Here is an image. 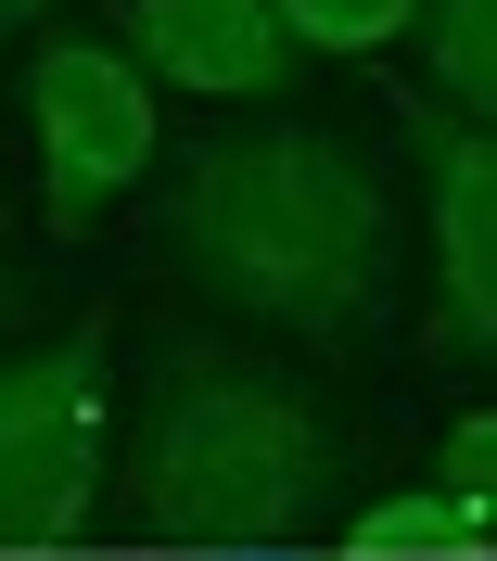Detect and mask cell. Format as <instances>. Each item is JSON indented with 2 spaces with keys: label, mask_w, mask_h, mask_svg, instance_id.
Returning a JSON list of instances; mask_svg holds the SVG:
<instances>
[{
  "label": "cell",
  "mask_w": 497,
  "mask_h": 561,
  "mask_svg": "<svg viewBox=\"0 0 497 561\" xmlns=\"http://www.w3.org/2000/svg\"><path fill=\"white\" fill-rule=\"evenodd\" d=\"M153 230H166V268L205 307L255 319V332H293V345H357L395 294L383 167L345 128H307V115H268V128L178 153Z\"/></svg>",
  "instance_id": "obj_1"
},
{
  "label": "cell",
  "mask_w": 497,
  "mask_h": 561,
  "mask_svg": "<svg viewBox=\"0 0 497 561\" xmlns=\"http://www.w3.org/2000/svg\"><path fill=\"white\" fill-rule=\"evenodd\" d=\"M345 485V421L307 383L255 370V357L178 332L153 357L141 434H128V524L166 536V549H293V536L332 511Z\"/></svg>",
  "instance_id": "obj_2"
},
{
  "label": "cell",
  "mask_w": 497,
  "mask_h": 561,
  "mask_svg": "<svg viewBox=\"0 0 497 561\" xmlns=\"http://www.w3.org/2000/svg\"><path fill=\"white\" fill-rule=\"evenodd\" d=\"M26 128H38V217L90 243L103 205H128L166 153V115H153V77L115 51V38H77L51 26L26 51Z\"/></svg>",
  "instance_id": "obj_3"
},
{
  "label": "cell",
  "mask_w": 497,
  "mask_h": 561,
  "mask_svg": "<svg viewBox=\"0 0 497 561\" xmlns=\"http://www.w3.org/2000/svg\"><path fill=\"white\" fill-rule=\"evenodd\" d=\"M103 511V319L0 357V549H77Z\"/></svg>",
  "instance_id": "obj_4"
},
{
  "label": "cell",
  "mask_w": 497,
  "mask_h": 561,
  "mask_svg": "<svg viewBox=\"0 0 497 561\" xmlns=\"http://www.w3.org/2000/svg\"><path fill=\"white\" fill-rule=\"evenodd\" d=\"M408 167H421V217H434V357H497V128L485 115L421 103L395 115Z\"/></svg>",
  "instance_id": "obj_5"
},
{
  "label": "cell",
  "mask_w": 497,
  "mask_h": 561,
  "mask_svg": "<svg viewBox=\"0 0 497 561\" xmlns=\"http://www.w3.org/2000/svg\"><path fill=\"white\" fill-rule=\"evenodd\" d=\"M115 51L192 103H268L293 77V38L268 0H115Z\"/></svg>",
  "instance_id": "obj_6"
},
{
  "label": "cell",
  "mask_w": 497,
  "mask_h": 561,
  "mask_svg": "<svg viewBox=\"0 0 497 561\" xmlns=\"http://www.w3.org/2000/svg\"><path fill=\"white\" fill-rule=\"evenodd\" d=\"M472 549H497V536L472 524V497H447V485H395V497H370L345 524V561H472Z\"/></svg>",
  "instance_id": "obj_7"
},
{
  "label": "cell",
  "mask_w": 497,
  "mask_h": 561,
  "mask_svg": "<svg viewBox=\"0 0 497 561\" xmlns=\"http://www.w3.org/2000/svg\"><path fill=\"white\" fill-rule=\"evenodd\" d=\"M421 77L447 115L497 128V0H421Z\"/></svg>",
  "instance_id": "obj_8"
},
{
  "label": "cell",
  "mask_w": 497,
  "mask_h": 561,
  "mask_svg": "<svg viewBox=\"0 0 497 561\" xmlns=\"http://www.w3.org/2000/svg\"><path fill=\"white\" fill-rule=\"evenodd\" d=\"M293 51H332V65H383L395 38H421V0H268Z\"/></svg>",
  "instance_id": "obj_9"
},
{
  "label": "cell",
  "mask_w": 497,
  "mask_h": 561,
  "mask_svg": "<svg viewBox=\"0 0 497 561\" xmlns=\"http://www.w3.org/2000/svg\"><path fill=\"white\" fill-rule=\"evenodd\" d=\"M447 497H472V524L497 536V409H472L460 434H447Z\"/></svg>",
  "instance_id": "obj_10"
},
{
  "label": "cell",
  "mask_w": 497,
  "mask_h": 561,
  "mask_svg": "<svg viewBox=\"0 0 497 561\" xmlns=\"http://www.w3.org/2000/svg\"><path fill=\"white\" fill-rule=\"evenodd\" d=\"M51 13H77V0H0V38H38Z\"/></svg>",
  "instance_id": "obj_11"
},
{
  "label": "cell",
  "mask_w": 497,
  "mask_h": 561,
  "mask_svg": "<svg viewBox=\"0 0 497 561\" xmlns=\"http://www.w3.org/2000/svg\"><path fill=\"white\" fill-rule=\"evenodd\" d=\"M13 307H26V280H13V255H0V332H13Z\"/></svg>",
  "instance_id": "obj_12"
},
{
  "label": "cell",
  "mask_w": 497,
  "mask_h": 561,
  "mask_svg": "<svg viewBox=\"0 0 497 561\" xmlns=\"http://www.w3.org/2000/svg\"><path fill=\"white\" fill-rule=\"evenodd\" d=\"M243 561H281V549H243ZM332 561H345V549H332Z\"/></svg>",
  "instance_id": "obj_13"
}]
</instances>
